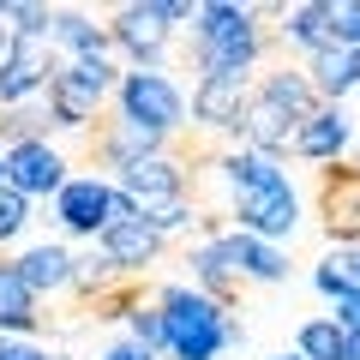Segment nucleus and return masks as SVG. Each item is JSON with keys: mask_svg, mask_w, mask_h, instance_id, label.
I'll return each mask as SVG.
<instances>
[{"mask_svg": "<svg viewBox=\"0 0 360 360\" xmlns=\"http://www.w3.org/2000/svg\"><path fill=\"white\" fill-rule=\"evenodd\" d=\"M156 312L168 324V354L174 360H217L222 348H240V336H246V324L234 312H222L217 300H205L186 283L156 288Z\"/></svg>", "mask_w": 360, "mask_h": 360, "instance_id": "nucleus-1", "label": "nucleus"}, {"mask_svg": "<svg viewBox=\"0 0 360 360\" xmlns=\"http://www.w3.org/2000/svg\"><path fill=\"white\" fill-rule=\"evenodd\" d=\"M115 90H120V66H108V60H66L60 72L49 78L42 103H49L54 127H72V132H84L90 120L103 115L108 103H115Z\"/></svg>", "mask_w": 360, "mask_h": 360, "instance_id": "nucleus-2", "label": "nucleus"}, {"mask_svg": "<svg viewBox=\"0 0 360 360\" xmlns=\"http://www.w3.org/2000/svg\"><path fill=\"white\" fill-rule=\"evenodd\" d=\"M115 108L127 120H139V127L162 132V139H174V132L186 127V96H180V84L162 66H132V72H120Z\"/></svg>", "mask_w": 360, "mask_h": 360, "instance_id": "nucleus-3", "label": "nucleus"}, {"mask_svg": "<svg viewBox=\"0 0 360 360\" xmlns=\"http://www.w3.org/2000/svg\"><path fill=\"white\" fill-rule=\"evenodd\" d=\"M319 222L336 246H360V156L319 168Z\"/></svg>", "mask_w": 360, "mask_h": 360, "instance_id": "nucleus-4", "label": "nucleus"}, {"mask_svg": "<svg viewBox=\"0 0 360 360\" xmlns=\"http://www.w3.org/2000/svg\"><path fill=\"white\" fill-rule=\"evenodd\" d=\"M54 72H60V60H54L49 37H13V49H6V60H0V108L37 103Z\"/></svg>", "mask_w": 360, "mask_h": 360, "instance_id": "nucleus-5", "label": "nucleus"}, {"mask_svg": "<svg viewBox=\"0 0 360 360\" xmlns=\"http://www.w3.org/2000/svg\"><path fill=\"white\" fill-rule=\"evenodd\" d=\"M66 156L54 150L49 139H37V144H18V150H6V186L13 193H25V198H60V186H66Z\"/></svg>", "mask_w": 360, "mask_h": 360, "instance_id": "nucleus-6", "label": "nucleus"}, {"mask_svg": "<svg viewBox=\"0 0 360 360\" xmlns=\"http://www.w3.org/2000/svg\"><path fill=\"white\" fill-rule=\"evenodd\" d=\"M234 222H240V234H258V240H283V234H295L300 222V205L288 186H264V193H234Z\"/></svg>", "mask_w": 360, "mask_h": 360, "instance_id": "nucleus-7", "label": "nucleus"}, {"mask_svg": "<svg viewBox=\"0 0 360 360\" xmlns=\"http://www.w3.org/2000/svg\"><path fill=\"white\" fill-rule=\"evenodd\" d=\"M120 193H127L139 210L162 205V198H186V162L174 156V139H168L162 156H144V162H132L127 174H120Z\"/></svg>", "mask_w": 360, "mask_h": 360, "instance_id": "nucleus-8", "label": "nucleus"}, {"mask_svg": "<svg viewBox=\"0 0 360 360\" xmlns=\"http://www.w3.org/2000/svg\"><path fill=\"white\" fill-rule=\"evenodd\" d=\"M222 252V264L240 276V283H283L288 276V258L276 252L270 240H258V234H240V229H222L217 240H210Z\"/></svg>", "mask_w": 360, "mask_h": 360, "instance_id": "nucleus-9", "label": "nucleus"}, {"mask_svg": "<svg viewBox=\"0 0 360 360\" xmlns=\"http://www.w3.org/2000/svg\"><path fill=\"white\" fill-rule=\"evenodd\" d=\"M246 103H252V78H198V90H193V120H198L205 132H229V139H234Z\"/></svg>", "mask_w": 360, "mask_h": 360, "instance_id": "nucleus-10", "label": "nucleus"}, {"mask_svg": "<svg viewBox=\"0 0 360 360\" xmlns=\"http://www.w3.org/2000/svg\"><path fill=\"white\" fill-rule=\"evenodd\" d=\"M108 193H115V186H103L96 174H78V180H66V186H60L54 217H60L72 234H90V240H96V234L108 229Z\"/></svg>", "mask_w": 360, "mask_h": 360, "instance_id": "nucleus-11", "label": "nucleus"}, {"mask_svg": "<svg viewBox=\"0 0 360 360\" xmlns=\"http://www.w3.org/2000/svg\"><path fill=\"white\" fill-rule=\"evenodd\" d=\"M108 37H115V49L132 54L139 66H156L162 49H168V25L150 13V0H144V6H120L115 25H108Z\"/></svg>", "mask_w": 360, "mask_h": 360, "instance_id": "nucleus-12", "label": "nucleus"}, {"mask_svg": "<svg viewBox=\"0 0 360 360\" xmlns=\"http://www.w3.org/2000/svg\"><path fill=\"white\" fill-rule=\"evenodd\" d=\"M348 139H354V127H348L342 103H319V115H307L295 132V156H307V162H342Z\"/></svg>", "mask_w": 360, "mask_h": 360, "instance_id": "nucleus-13", "label": "nucleus"}, {"mask_svg": "<svg viewBox=\"0 0 360 360\" xmlns=\"http://www.w3.org/2000/svg\"><path fill=\"white\" fill-rule=\"evenodd\" d=\"M96 246H103V258L120 270V276H139V270L150 264L156 252H162V234L144 229V222L132 217V222H108V229L96 234Z\"/></svg>", "mask_w": 360, "mask_h": 360, "instance_id": "nucleus-14", "label": "nucleus"}, {"mask_svg": "<svg viewBox=\"0 0 360 360\" xmlns=\"http://www.w3.org/2000/svg\"><path fill=\"white\" fill-rule=\"evenodd\" d=\"M49 42H54V49H66L72 60H108V49H115L108 25H90L84 13H54L49 18Z\"/></svg>", "mask_w": 360, "mask_h": 360, "instance_id": "nucleus-15", "label": "nucleus"}, {"mask_svg": "<svg viewBox=\"0 0 360 360\" xmlns=\"http://www.w3.org/2000/svg\"><path fill=\"white\" fill-rule=\"evenodd\" d=\"M37 330H42L37 295L18 283L13 258H0V336H37Z\"/></svg>", "mask_w": 360, "mask_h": 360, "instance_id": "nucleus-16", "label": "nucleus"}, {"mask_svg": "<svg viewBox=\"0 0 360 360\" xmlns=\"http://www.w3.org/2000/svg\"><path fill=\"white\" fill-rule=\"evenodd\" d=\"M13 270H18V283H25L30 295H49V288H66V283H72V252L42 240V246H30V252H18Z\"/></svg>", "mask_w": 360, "mask_h": 360, "instance_id": "nucleus-17", "label": "nucleus"}, {"mask_svg": "<svg viewBox=\"0 0 360 360\" xmlns=\"http://www.w3.org/2000/svg\"><path fill=\"white\" fill-rule=\"evenodd\" d=\"M312 90H319V103H336L342 90L360 84V49H342V42H330V49L312 54Z\"/></svg>", "mask_w": 360, "mask_h": 360, "instance_id": "nucleus-18", "label": "nucleus"}, {"mask_svg": "<svg viewBox=\"0 0 360 360\" xmlns=\"http://www.w3.org/2000/svg\"><path fill=\"white\" fill-rule=\"evenodd\" d=\"M217 168H222V180H229L234 193H264V186H288L283 162H276V156H258V150H222V156H217Z\"/></svg>", "mask_w": 360, "mask_h": 360, "instance_id": "nucleus-19", "label": "nucleus"}, {"mask_svg": "<svg viewBox=\"0 0 360 360\" xmlns=\"http://www.w3.org/2000/svg\"><path fill=\"white\" fill-rule=\"evenodd\" d=\"M276 18H283V37L288 42H300V49L307 54H319V49H330V6H324V0H307V6H276Z\"/></svg>", "mask_w": 360, "mask_h": 360, "instance_id": "nucleus-20", "label": "nucleus"}, {"mask_svg": "<svg viewBox=\"0 0 360 360\" xmlns=\"http://www.w3.org/2000/svg\"><path fill=\"white\" fill-rule=\"evenodd\" d=\"M258 96H270V103L283 108L295 127H300L307 115H319V90H312V78H307V72H288V66H283V72H264Z\"/></svg>", "mask_w": 360, "mask_h": 360, "instance_id": "nucleus-21", "label": "nucleus"}, {"mask_svg": "<svg viewBox=\"0 0 360 360\" xmlns=\"http://www.w3.org/2000/svg\"><path fill=\"white\" fill-rule=\"evenodd\" d=\"M312 283L342 307V300H360V246H330L312 270Z\"/></svg>", "mask_w": 360, "mask_h": 360, "instance_id": "nucleus-22", "label": "nucleus"}, {"mask_svg": "<svg viewBox=\"0 0 360 360\" xmlns=\"http://www.w3.org/2000/svg\"><path fill=\"white\" fill-rule=\"evenodd\" d=\"M49 127H54V115H49V103H18V108H0V150H18V144H37V139H49Z\"/></svg>", "mask_w": 360, "mask_h": 360, "instance_id": "nucleus-23", "label": "nucleus"}, {"mask_svg": "<svg viewBox=\"0 0 360 360\" xmlns=\"http://www.w3.org/2000/svg\"><path fill=\"white\" fill-rule=\"evenodd\" d=\"M300 360H342L348 354V336H342V324L336 319H307L300 324V348H295Z\"/></svg>", "mask_w": 360, "mask_h": 360, "instance_id": "nucleus-24", "label": "nucleus"}, {"mask_svg": "<svg viewBox=\"0 0 360 360\" xmlns=\"http://www.w3.org/2000/svg\"><path fill=\"white\" fill-rule=\"evenodd\" d=\"M127 324H132V342H144L150 354L168 348V324H162V312H156V300H139V307L127 312Z\"/></svg>", "mask_w": 360, "mask_h": 360, "instance_id": "nucleus-25", "label": "nucleus"}, {"mask_svg": "<svg viewBox=\"0 0 360 360\" xmlns=\"http://www.w3.org/2000/svg\"><path fill=\"white\" fill-rule=\"evenodd\" d=\"M139 222H144V229H156V234H174V229L193 222V205H186V198H162V205L139 210Z\"/></svg>", "mask_w": 360, "mask_h": 360, "instance_id": "nucleus-26", "label": "nucleus"}, {"mask_svg": "<svg viewBox=\"0 0 360 360\" xmlns=\"http://www.w3.org/2000/svg\"><path fill=\"white\" fill-rule=\"evenodd\" d=\"M330 6V37L342 49H360V0H324Z\"/></svg>", "mask_w": 360, "mask_h": 360, "instance_id": "nucleus-27", "label": "nucleus"}, {"mask_svg": "<svg viewBox=\"0 0 360 360\" xmlns=\"http://www.w3.org/2000/svg\"><path fill=\"white\" fill-rule=\"evenodd\" d=\"M25 222H30V198L13 193V186H0V240H13Z\"/></svg>", "mask_w": 360, "mask_h": 360, "instance_id": "nucleus-28", "label": "nucleus"}, {"mask_svg": "<svg viewBox=\"0 0 360 360\" xmlns=\"http://www.w3.org/2000/svg\"><path fill=\"white\" fill-rule=\"evenodd\" d=\"M150 13L162 25H193V0H150Z\"/></svg>", "mask_w": 360, "mask_h": 360, "instance_id": "nucleus-29", "label": "nucleus"}, {"mask_svg": "<svg viewBox=\"0 0 360 360\" xmlns=\"http://www.w3.org/2000/svg\"><path fill=\"white\" fill-rule=\"evenodd\" d=\"M103 360H156V354H150L144 342H115V348H108Z\"/></svg>", "mask_w": 360, "mask_h": 360, "instance_id": "nucleus-30", "label": "nucleus"}, {"mask_svg": "<svg viewBox=\"0 0 360 360\" xmlns=\"http://www.w3.org/2000/svg\"><path fill=\"white\" fill-rule=\"evenodd\" d=\"M6 49H13V25H6V13H0V60H6Z\"/></svg>", "mask_w": 360, "mask_h": 360, "instance_id": "nucleus-31", "label": "nucleus"}, {"mask_svg": "<svg viewBox=\"0 0 360 360\" xmlns=\"http://www.w3.org/2000/svg\"><path fill=\"white\" fill-rule=\"evenodd\" d=\"M342 336H348V354L342 360H360V330H342Z\"/></svg>", "mask_w": 360, "mask_h": 360, "instance_id": "nucleus-32", "label": "nucleus"}, {"mask_svg": "<svg viewBox=\"0 0 360 360\" xmlns=\"http://www.w3.org/2000/svg\"><path fill=\"white\" fill-rule=\"evenodd\" d=\"M0 186H6V150H0Z\"/></svg>", "mask_w": 360, "mask_h": 360, "instance_id": "nucleus-33", "label": "nucleus"}, {"mask_svg": "<svg viewBox=\"0 0 360 360\" xmlns=\"http://www.w3.org/2000/svg\"><path fill=\"white\" fill-rule=\"evenodd\" d=\"M276 360H300V354H276Z\"/></svg>", "mask_w": 360, "mask_h": 360, "instance_id": "nucleus-34", "label": "nucleus"}]
</instances>
